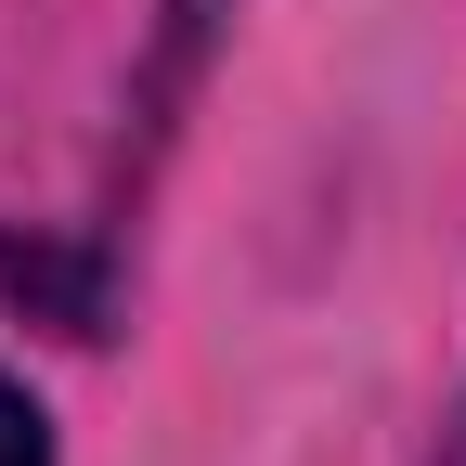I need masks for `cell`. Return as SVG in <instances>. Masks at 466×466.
Returning <instances> with one entry per match:
<instances>
[{
	"label": "cell",
	"instance_id": "2",
	"mask_svg": "<svg viewBox=\"0 0 466 466\" xmlns=\"http://www.w3.org/2000/svg\"><path fill=\"white\" fill-rule=\"evenodd\" d=\"M441 466H466V441H453V453H441Z\"/></svg>",
	"mask_w": 466,
	"mask_h": 466
},
{
	"label": "cell",
	"instance_id": "1",
	"mask_svg": "<svg viewBox=\"0 0 466 466\" xmlns=\"http://www.w3.org/2000/svg\"><path fill=\"white\" fill-rule=\"evenodd\" d=\"M0 466H52V428H39V401L0 376Z\"/></svg>",
	"mask_w": 466,
	"mask_h": 466
}]
</instances>
